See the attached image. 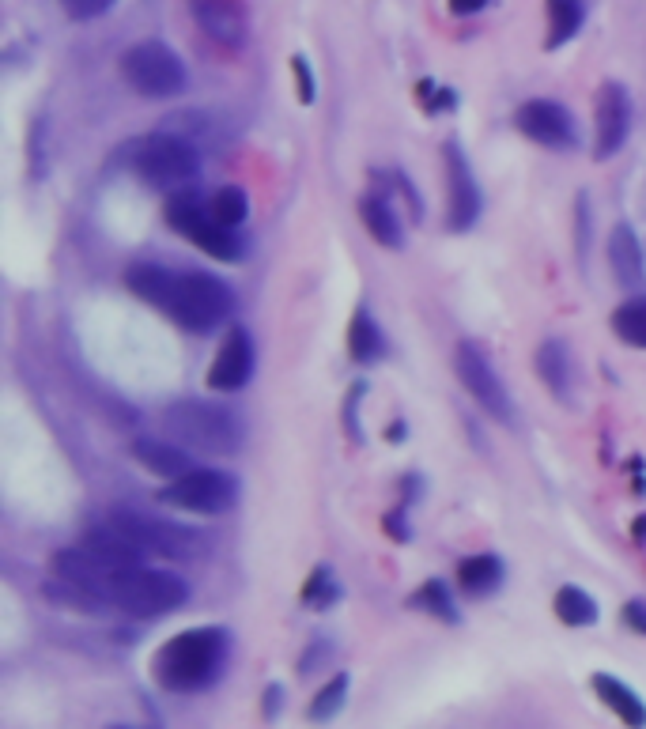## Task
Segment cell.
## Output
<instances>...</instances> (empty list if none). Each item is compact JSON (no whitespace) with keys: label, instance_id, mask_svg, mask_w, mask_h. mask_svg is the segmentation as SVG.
Instances as JSON below:
<instances>
[{"label":"cell","instance_id":"1","mask_svg":"<svg viewBox=\"0 0 646 729\" xmlns=\"http://www.w3.org/2000/svg\"><path fill=\"white\" fill-rule=\"evenodd\" d=\"M125 284L133 295L155 310H163L170 322H178L189 333H208L231 318L235 310V291L212 272H174L163 265H133L125 272Z\"/></svg>","mask_w":646,"mask_h":729},{"label":"cell","instance_id":"2","mask_svg":"<svg viewBox=\"0 0 646 729\" xmlns=\"http://www.w3.org/2000/svg\"><path fill=\"white\" fill-rule=\"evenodd\" d=\"M231 639L223 628H189L159 646L152 677L167 692H201L223 673Z\"/></svg>","mask_w":646,"mask_h":729},{"label":"cell","instance_id":"3","mask_svg":"<svg viewBox=\"0 0 646 729\" xmlns=\"http://www.w3.org/2000/svg\"><path fill=\"white\" fill-rule=\"evenodd\" d=\"M163 427L174 442L201 454H223L231 458L242 446V424L231 408L212 405V401H174L163 412Z\"/></svg>","mask_w":646,"mask_h":729},{"label":"cell","instance_id":"4","mask_svg":"<svg viewBox=\"0 0 646 729\" xmlns=\"http://www.w3.org/2000/svg\"><path fill=\"white\" fill-rule=\"evenodd\" d=\"M189 582L182 575L170 571H152V567H125L118 571L114 586H110V605H118L121 612H129L136 620H155L167 616L178 605H186Z\"/></svg>","mask_w":646,"mask_h":729},{"label":"cell","instance_id":"5","mask_svg":"<svg viewBox=\"0 0 646 729\" xmlns=\"http://www.w3.org/2000/svg\"><path fill=\"white\" fill-rule=\"evenodd\" d=\"M167 223L178 231V235H186L197 250H204L208 257H216V261H242L246 257V246H242V238L235 235V227H223V223L212 220V212H208V201H201L197 193H174L167 201Z\"/></svg>","mask_w":646,"mask_h":729},{"label":"cell","instance_id":"6","mask_svg":"<svg viewBox=\"0 0 646 729\" xmlns=\"http://www.w3.org/2000/svg\"><path fill=\"white\" fill-rule=\"evenodd\" d=\"M121 76L144 99H170L186 87V65L182 57L159 38H144L121 57Z\"/></svg>","mask_w":646,"mask_h":729},{"label":"cell","instance_id":"7","mask_svg":"<svg viewBox=\"0 0 646 729\" xmlns=\"http://www.w3.org/2000/svg\"><path fill=\"white\" fill-rule=\"evenodd\" d=\"M110 522L129 533L148 556H167V560H201L208 552V541H204L197 529L174 526V522H163V518H148L140 510H110Z\"/></svg>","mask_w":646,"mask_h":729},{"label":"cell","instance_id":"8","mask_svg":"<svg viewBox=\"0 0 646 729\" xmlns=\"http://www.w3.org/2000/svg\"><path fill=\"white\" fill-rule=\"evenodd\" d=\"M133 167L148 186L182 189L201 174V155H197V148H193L189 140H182V136L155 133L136 148Z\"/></svg>","mask_w":646,"mask_h":729},{"label":"cell","instance_id":"9","mask_svg":"<svg viewBox=\"0 0 646 729\" xmlns=\"http://www.w3.org/2000/svg\"><path fill=\"white\" fill-rule=\"evenodd\" d=\"M167 507L193 514H227L238 503V480L223 469H189L159 492Z\"/></svg>","mask_w":646,"mask_h":729},{"label":"cell","instance_id":"10","mask_svg":"<svg viewBox=\"0 0 646 729\" xmlns=\"http://www.w3.org/2000/svg\"><path fill=\"white\" fill-rule=\"evenodd\" d=\"M454 371H458L461 386L473 393V401L492 420H499V424H510L514 420V405H510V393L507 386H503V378H499V371L492 367V359L484 356L476 344H458V352H454Z\"/></svg>","mask_w":646,"mask_h":729},{"label":"cell","instance_id":"11","mask_svg":"<svg viewBox=\"0 0 646 729\" xmlns=\"http://www.w3.org/2000/svg\"><path fill=\"white\" fill-rule=\"evenodd\" d=\"M514 125H518V133L529 136L533 144L556 148V152H567V148H575L578 144V129H575L571 110L552 99L522 102L518 114H514Z\"/></svg>","mask_w":646,"mask_h":729},{"label":"cell","instance_id":"12","mask_svg":"<svg viewBox=\"0 0 646 729\" xmlns=\"http://www.w3.org/2000/svg\"><path fill=\"white\" fill-rule=\"evenodd\" d=\"M480 216V186L473 178V167L458 144H446V227L450 231H469Z\"/></svg>","mask_w":646,"mask_h":729},{"label":"cell","instance_id":"13","mask_svg":"<svg viewBox=\"0 0 646 729\" xmlns=\"http://www.w3.org/2000/svg\"><path fill=\"white\" fill-rule=\"evenodd\" d=\"M594 155L609 159L624 148V140L631 133V99L624 84H601L597 91V110H594Z\"/></svg>","mask_w":646,"mask_h":729},{"label":"cell","instance_id":"14","mask_svg":"<svg viewBox=\"0 0 646 729\" xmlns=\"http://www.w3.org/2000/svg\"><path fill=\"white\" fill-rule=\"evenodd\" d=\"M250 374H254V340H250L246 329H231L223 337L208 374H204V386L216 393H231L242 390L250 382Z\"/></svg>","mask_w":646,"mask_h":729},{"label":"cell","instance_id":"15","mask_svg":"<svg viewBox=\"0 0 646 729\" xmlns=\"http://www.w3.org/2000/svg\"><path fill=\"white\" fill-rule=\"evenodd\" d=\"M189 8H193V19L201 23V31L212 42H220L227 50L246 46L250 23H246V8L238 0H189Z\"/></svg>","mask_w":646,"mask_h":729},{"label":"cell","instance_id":"16","mask_svg":"<svg viewBox=\"0 0 646 729\" xmlns=\"http://www.w3.org/2000/svg\"><path fill=\"white\" fill-rule=\"evenodd\" d=\"M537 374L541 382L552 390L556 401L571 405V390H575V363H571V352L560 337H548L537 348Z\"/></svg>","mask_w":646,"mask_h":729},{"label":"cell","instance_id":"17","mask_svg":"<svg viewBox=\"0 0 646 729\" xmlns=\"http://www.w3.org/2000/svg\"><path fill=\"white\" fill-rule=\"evenodd\" d=\"M133 458L148 469V473L163 476V480H178L182 473L193 469L186 446L182 442H159V439H136Z\"/></svg>","mask_w":646,"mask_h":729},{"label":"cell","instance_id":"18","mask_svg":"<svg viewBox=\"0 0 646 729\" xmlns=\"http://www.w3.org/2000/svg\"><path fill=\"white\" fill-rule=\"evenodd\" d=\"M609 265L616 272V280L620 284H639L646 276V265H643V246H639V238L631 231L628 223H616L609 235Z\"/></svg>","mask_w":646,"mask_h":729},{"label":"cell","instance_id":"19","mask_svg":"<svg viewBox=\"0 0 646 729\" xmlns=\"http://www.w3.org/2000/svg\"><path fill=\"white\" fill-rule=\"evenodd\" d=\"M359 220L367 223V231L378 246L386 250H401L405 246V231H401V220H397V208L382 197H363L359 201Z\"/></svg>","mask_w":646,"mask_h":729},{"label":"cell","instance_id":"20","mask_svg":"<svg viewBox=\"0 0 646 729\" xmlns=\"http://www.w3.org/2000/svg\"><path fill=\"white\" fill-rule=\"evenodd\" d=\"M594 688H597V696H601V703H605V707H609L624 726H646L643 699L635 696L628 684H620V680L609 677V673H597Z\"/></svg>","mask_w":646,"mask_h":729},{"label":"cell","instance_id":"21","mask_svg":"<svg viewBox=\"0 0 646 729\" xmlns=\"http://www.w3.org/2000/svg\"><path fill=\"white\" fill-rule=\"evenodd\" d=\"M499 582H503V560H499V556L480 552V556H469V560L458 563V586L465 594L484 597V594H492Z\"/></svg>","mask_w":646,"mask_h":729},{"label":"cell","instance_id":"22","mask_svg":"<svg viewBox=\"0 0 646 729\" xmlns=\"http://www.w3.org/2000/svg\"><path fill=\"white\" fill-rule=\"evenodd\" d=\"M348 352L356 363H374V359L386 356V337H382V329L374 325V318L359 306L352 325H348Z\"/></svg>","mask_w":646,"mask_h":729},{"label":"cell","instance_id":"23","mask_svg":"<svg viewBox=\"0 0 646 729\" xmlns=\"http://www.w3.org/2000/svg\"><path fill=\"white\" fill-rule=\"evenodd\" d=\"M582 19H586L582 0H548V46L556 50L567 38H575L582 31Z\"/></svg>","mask_w":646,"mask_h":729},{"label":"cell","instance_id":"24","mask_svg":"<svg viewBox=\"0 0 646 729\" xmlns=\"http://www.w3.org/2000/svg\"><path fill=\"white\" fill-rule=\"evenodd\" d=\"M552 605H556V616L571 628H590L597 620V601L578 586H563Z\"/></svg>","mask_w":646,"mask_h":729},{"label":"cell","instance_id":"25","mask_svg":"<svg viewBox=\"0 0 646 729\" xmlns=\"http://www.w3.org/2000/svg\"><path fill=\"white\" fill-rule=\"evenodd\" d=\"M612 333L631 344V348H646V299H628L612 314Z\"/></svg>","mask_w":646,"mask_h":729},{"label":"cell","instance_id":"26","mask_svg":"<svg viewBox=\"0 0 646 729\" xmlns=\"http://www.w3.org/2000/svg\"><path fill=\"white\" fill-rule=\"evenodd\" d=\"M208 212H212V220L223 223V227H238V223H246V216H250V201H246L242 189L227 186V189H220V193H212Z\"/></svg>","mask_w":646,"mask_h":729},{"label":"cell","instance_id":"27","mask_svg":"<svg viewBox=\"0 0 646 729\" xmlns=\"http://www.w3.org/2000/svg\"><path fill=\"white\" fill-rule=\"evenodd\" d=\"M344 699H348V677H344V673H337V677L329 680L322 692L314 696V703H310V711H306V714H310L314 722H329V718H333V714L344 707Z\"/></svg>","mask_w":646,"mask_h":729},{"label":"cell","instance_id":"28","mask_svg":"<svg viewBox=\"0 0 646 729\" xmlns=\"http://www.w3.org/2000/svg\"><path fill=\"white\" fill-rule=\"evenodd\" d=\"M412 605L431 612V616H439V620H458V609H454V601H450L442 582H427L424 590L412 597Z\"/></svg>","mask_w":646,"mask_h":729},{"label":"cell","instance_id":"29","mask_svg":"<svg viewBox=\"0 0 646 729\" xmlns=\"http://www.w3.org/2000/svg\"><path fill=\"white\" fill-rule=\"evenodd\" d=\"M337 582H333V575L325 571V567H318L314 575H310V582H306L303 590V601L306 605H314V609H325V605H333L337 601Z\"/></svg>","mask_w":646,"mask_h":729},{"label":"cell","instance_id":"30","mask_svg":"<svg viewBox=\"0 0 646 729\" xmlns=\"http://www.w3.org/2000/svg\"><path fill=\"white\" fill-rule=\"evenodd\" d=\"M61 8L68 12V19H99L102 12L114 8V0H61Z\"/></svg>","mask_w":646,"mask_h":729},{"label":"cell","instance_id":"31","mask_svg":"<svg viewBox=\"0 0 646 729\" xmlns=\"http://www.w3.org/2000/svg\"><path fill=\"white\" fill-rule=\"evenodd\" d=\"M291 68H295V84H299V102H314V76H310L306 57H291Z\"/></svg>","mask_w":646,"mask_h":729},{"label":"cell","instance_id":"32","mask_svg":"<svg viewBox=\"0 0 646 729\" xmlns=\"http://www.w3.org/2000/svg\"><path fill=\"white\" fill-rule=\"evenodd\" d=\"M624 624L635 628L639 635H646V601H628L624 605Z\"/></svg>","mask_w":646,"mask_h":729},{"label":"cell","instance_id":"33","mask_svg":"<svg viewBox=\"0 0 646 729\" xmlns=\"http://www.w3.org/2000/svg\"><path fill=\"white\" fill-rule=\"evenodd\" d=\"M480 8H488V0H450V12L454 16H473Z\"/></svg>","mask_w":646,"mask_h":729}]
</instances>
